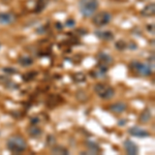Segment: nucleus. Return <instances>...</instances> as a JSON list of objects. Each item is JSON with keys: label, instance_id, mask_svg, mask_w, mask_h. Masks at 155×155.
<instances>
[{"label": "nucleus", "instance_id": "f257e3e1", "mask_svg": "<svg viewBox=\"0 0 155 155\" xmlns=\"http://www.w3.org/2000/svg\"><path fill=\"white\" fill-rule=\"evenodd\" d=\"M6 146L12 153H22L27 149V142L21 136H12L7 140Z\"/></svg>", "mask_w": 155, "mask_h": 155}, {"label": "nucleus", "instance_id": "f03ea898", "mask_svg": "<svg viewBox=\"0 0 155 155\" xmlns=\"http://www.w3.org/2000/svg\"><path fill=\"white\" fill-rule=\"evenodd\" d=\"M98 8V0H80L79 9L85 18L92 17Z\"/></svg>", "mask_w": 155, "mask_h": 155}, {"label": "nucleus", "instance_id": "7ed1b4c3", "mask_svg": "<svg viewBox=\"0 0 155 155\" xmlns=\"http://www.w3.org/2000/svg\"><path fill=\"white\" fill-rule=\"evenodd\" d=\"M95 93L102 99H111L115 95V90L106 83H97L94 86Z\"/></svg>", "mask_w": 155, "mask_h": 155}, {"label": "nucleus", "instance_id": "20e7f679", "mask_svg": "<svg viewBox=\"0 0 155 155\" xmlns=\"http://www.w3.org/2000/svg\"><path fill=\"white\" fill-rule=\"evenodd\" d=\"M130 69L136 74H140V76H143V77H148L150 74H152L153 71L151 69L148 64L146 63H142V62L139 61H132L130 63Z\"/></svg>", "mask_w": 155, "mask_h": 155}, {"label": "nucleus", "instance_id": "39448f33", "mask_svg": "<svg viewBox=\"0 0 155 155\" xmlns=\"http://www.w3.org/2000/svg\"><path fill=\"white\" fill-rule=\"evenodd\" d=\"M112 21V16L107 12H99L92 18V23L97 27H104Z\"/></svg>", "mask_w": 155, "mask_h": 155}, {"label": "nucleus", "instance_id": "423d86ee", "mask_svg": "<svg viewBox=\"0 0 155 155\" xmlns=\"http://www.w3.org/2000/svg\"><path fill=\"white\" fill-rule=\"evenodd\" d=\"M128 134L137 137H150V132L146 129H143L139 126H132L128 129Z\"/></svg>", "mask_w": 155, "mask_h": 155}, {"label": "nucleus", "instance_id": "0eeeda50", "mask_svg": "<svg viewBox=\"0 0 155 155\" xmlns=\"http://www.w3.org/2000/svg\"><path fill=\"white\" fill-rule=\"evenodd\" d=\"M124 148L126 150V153L129 155H137L139 153V148H137V144L130 140H126L124 142Z\"/></svg>", "mask_w": 155, "mask_h": 155}, {"label": "nucleus", "instance_id": "6e6552de", "mask_svg": "<svg viewBox=\"0 0 155 155\" xmlns=\"http://www.w3.org/2000/svg\"><path fill=\"white\" fill-rule=\"evenodd\" d=\"M16 21V17L12 12H0V24L8 25Z\"/></svg>", "mask_w": 155, "mask_h": 155}, {"label": "nucleus", "instance_id": "1a4fd4ad", "mask_svg": "<svg viewBox=\"0 0 155 155\" xmlns=\"http://www.w3.org/2000/svg\"><path fill=\"white\" fill-rule=\"evenodd\" d=\"M113 61L114 60L112 58V56H110V55L107 53H99L97 55V62L101 64L110 66V64L113 63Z\"/></svg>", "mask_w": 155, "mask_h": 155}, {"label": "nucleus", "instance_id": "9d476101", "mask_svg": "<svg viewBox=\"0 0 155 155\" xmlns=\"http://www.w3.org/2000/svg\"><path fill=\"white\" fill-rule=\"evenodd\" d=\"M109 110L114 114H121L126 110V104L124 102H116L109 107Z\"/></svg>", "mask_w": 155, "mask_h": 155}, {"label": "nucleus", "instance_id": "9b49d317", "mask_svg": "<svg viewBox=\"0 0 155 155\" xmlns=\"http://www.w3.org/2000/svg\"><path fill=\"white\" fill-rule=\"evenodd\" d=\"M141 15L145 18H150L153 17L155 15V4L154 3H149L144 7L141 11Z\"/></svg>", "mask_w": 155, "mask_h": 155}, {"label": "nucleus", "instance_id": "f8f14e48", "mask_svg": "<svg viewBox=\"0 0 155 155\" xmlns=\"http://www.w3.org/2000/svg\"><path fill=\"white\" fill-rule=\"evenodd\" d=\"M95 35L102 41H113L114 39V34L111 31H107V30H106V31L98 30V31L95 32Z\"/></svg>", "mask_w": 155, "mask_h": 155}, {"label": "nucleus", "instance_id": "ddd939ff", "mask_svg": "<svg viewBox=\"0 0 155 155\" xmlns=\"http://www.w3.org/2000/svg\"><path fill=\"white\" fill-rule=\"evenodd\" d=\"M0 84L5 86L7 89H12V90H16L19 88V86L16 83H14L12 81H11L9 79H7L5 77H0Z\"/></svg>", "mask_w": 155, "mask_h": 155}, {"label": "nucleus", "instance_id": "4468645a", "mask_svg": "<svg viewBox=\"0 0 155 155\" xmlns=\"http://www.w3.org/2000/svg\"><path fill=\"white\" fill-rule=\"evenodd\" d=\"M18 62L21 66L23 67H29L33 64V59L30 56H27V55H24V56H21L18 59Z\"/></svg>", "mask_w": 155, "mask_h": 155}, {"label": "nucleus", "instance_id": "2eb2a0df", "mask_svg": "<svg viewBox=\"0 0 155 155\" xmlns=\"http://www.w3.org/2000/svg\"><path fill=\"white\" fill-rule=\"evenodd\" d=\"M151 119V112H150L149 109H145L143 112L141 113V115L139 116V121L140 123H143V124H146L148 123Z\"/></svg>", "mask_w": 155, "mask_h": 155}, {"label": "nucleus", "instance_id": "dca6fc26", "mask_svg": "<svg viewBox=\"0 0 155 155\" xmlns=\"http://www.w3.org/2000/svg\"><path fill=\"white\" fill-rule=\"evenodd\" d=\"M27 132H28V134L31 137H37L41 134V129L39 127H37L36 125L31 124V126L28 127V129H27Z\"/></svg>", "mask_w": 155, "mask_h": 155}, {"label": "nucleus", "instance_id": "f3484780", "mask_svg": "<svg viewBox=\"0 0 155 155\" xmlns=\"http://www.w3.org/2000/svg\"><path fill=\"white\" fill-rule=\"evenodd\" d=\"M86 147H87V149L89 150L90 153H92V154H96L101 151V148H99L98 145H97L96 143H94V142H92V141H87L86 142Z\"/></svg>", "mask_w": 155, "mask_h": 155}, {"label": "nucleus", "instance_id": "a211bd4d", "mask_svg": "<svg viewBox=\"0 0 155 155\" xmlns=\"http://www.w3.org/2000/svg\"><path fill=\"white\" fill-rule=\"evenodd\" d=\"M52 153L56 155H68L69 151L63 146H54L52 148Z\"/></svg>", "mask_w": 155, "mask_h": 155}, {"label": "nucleus", "instance_id": "6ab92c4d", "mask_svg": "<svg viewBox=\"0 0 155 155\" xmlns=\"http://www.w3.org/2000/svg\"><path fill=\"white\" fill-rule=\"evenodd\" d=\"M71 78L74 83H77V84L86 82V76H85V74H83V72H76V74H72Z\"/></svg>", "mask_w": 155, "mask_h": 155}, {"label": "nucleus", "instance_id": "aec40b11", "mask_svg": "<svg viewBox=\"0 0 155 155\" xmlns=\"http://www.w3.org/2000/svg\"><path fill=\"white\" fill-rule=\"evenodd\" d=\"M50 0H37V3H36V6H35V11L36 12H41L44 11L45 8L48 5Z\"/></svg>", "mask_w": 155, "mask_h": 155}, {"label": "nucleus", "instance_id": "412c9836", "mask_svg": "<svg viewBox=\"0 0 155 155\" xmlns=\"http://www.w3.org/2000/svg\"><path fill=\"white\" fill-rule=\"evenodd\" d=\"M38 74V72L35 71H28L27 74H25L22 76V79H23L24 82H30L32 80H34L36 78V76Z\"/></svg>", "mask_w": 155, "mask_h": 155}, {"label": "nucleus", "instance_id": "4be33fe9", "mask_svg": "<svg viewBox=\"0 0 155 155\" xmlns=\"http://www.w3.org/2000/svg\"><path fill=\"white\" fill-rule=\"evenodd\" d=\"M76 97H77V99L79 101H81V102H85V101H88V95H87V93L85 91H83V90H80V91H78L77 93H76Z\"/></svg>", "mask_w": 155, "mask_h": 155}, {"label": "nucleus", "instance_id": "5701e85b", "mask_svg": "<svg viewBox=\"0 0 155 155\" xmlns=\"http://www.w3.org/2000/svg\"><path fill=\"white\" fill-rule=\"evenodd\" d=\"M115 47H116V49L119 50V51H123V50L127 49L128 45H127L124 41H117L116 44H115Z\"/></svg>", "mask_w": 155, "mask_h": 155}, {"label": "nucleus", "instance_id": "b1692460", "mask_svg": "<svg viewBox=\"0 0 155 155\" xmlns=\"http://www.w3.org/2000/svg\"><path fill=\"white\" fill-rule=\"evenodd\" d=\"M2 71H3L7 74H11V76L18 74V69L14 68V67H3V69H2Z\"/></svg>", "mask_w": 155, "mask_h": 155}, {"label": "nucleus", "instance_id": "393cba45", "mask_svg": "<svg viewBox=\"0 0 155 155\" xmlns=\"http://www.w3.org/2000/svg\"><path fill=\"white\" fill-rule=\"evenodd\" d=\"M55 144H56V139L53 136L49 134L48 137H47V146H54Z\"/></svg>", "mask_w": 155, "mask_h": 155}, {"label": "nucleus", "instance_id": "a878e982", "mask_svg": "<svg viewBox=\"0 0 155 155\" xmlns=\"http://www.w3.org/2000/svg\"><path fill=\"white\" fill-rule=\"evenodd\" d=\"M39 122H41V119H39L38 117H33V118H31V124H33V125H36Z\"/></svg>", "mask_w": 155, "mask_h": 155}, {"label": "nucleus", "instance_id": "bb28decb", "mask_svg": "<svg viewBox=\"0 0 155 155\" xmlns=\"http://www.w3.org/2000/svg\"><path fill=\"white\" fill-rule=\"evenodd\" d=\"M66 26L67 27H74V20H67L66 21Z\"/></svg>", "mask_w": 155, "mask_h": 155}, {"label": "nucleus", "instance_id": "cd10ccee", "mask_svg": "<svg viewBox=\"0 0 155 155\" xmlns=\"http://www.w3.org/2000/svg\"><path fill=\"white\" fill-rule=\"evenodd\" d=\"M148 31L151 32L152 34L154 33V25H148Z\"/></svg>", "mask_w": 155, "mask_h": 155}, {"label": "nucleus", "instance_id": "c85d7f7f", "mask_svg": "<svg viewBox=\"0 0 155 155\" xmlns=\"http://www.w3.org/2000/svg\"><path fill=\"white\" fill-rule=\"evenodd\" d=\"M127 48L130 49V50H137V44H134V42H131L130 47H127Z\"/></svg>", "mask_w": 155, "mask_h": 155}, {"label": "nucleus", "instance_id": "c756f323", "mask_svg": "<svg viewBox=\"0 0 155 155\" xmlns=\"http://www.w3.org/2000/svg\"><path fill=\"white\" fill-rule=\"evenodd\" d=\"M121 121H122V122H120V123H119L120 125H124V124L126 123V120H121Z\"/></svg>", "mask_w": 155, "mask_h": 155}]
</instances>
